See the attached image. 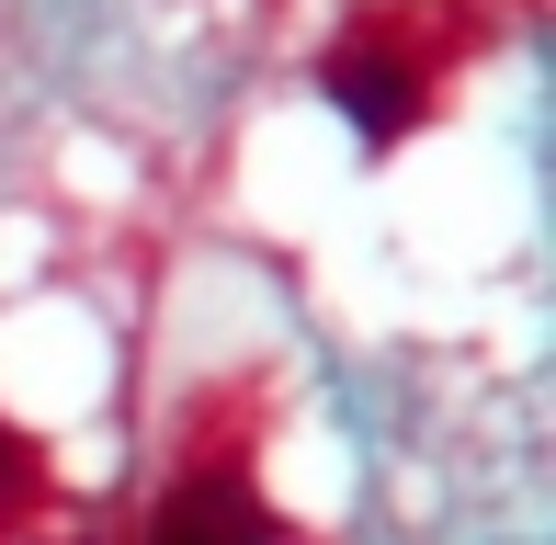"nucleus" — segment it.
Wrapping results in <instances>:
<instances>
[{
  "label": "nucleus",
  "mask_w": 556,
  "mask_h": 545,
  "mask_svg": "<svg viewBox=\"0 0 556 545\" xmlns=\"http://www.w3.org/2000/svg\"><path fill=\"white\" fill-rule=\"evenodd\" d=\"M160 545H273V511L227 478H193L182 500L160 511Z\"/></svg>",
  "instance_id": "1"
},
{
  "label": "nucleus",
  "mask_w": 556,
  "mask_h": 545,
  "mask_svg": "<svg viewBox=\"0 0 556 545\" xmlns=\"http://www.w3.org/2000/svg\"><path fill=\"white\" fill-rule=\"evenodd\" d=\"M23 478H35V443H23V432H0V489H23Z\"/></svg>",
  "instance_id": "3"
},
{
  "label": "nucleus",
  "mask_w": 556,
  "mask_h": 545,
  "mask_svg": "<svg viewBox=\"0 0 556 545\" xmlns=\"http://www.w3.org/2000/svg\"><path fill=\"white\" fill-rule=\"evenodd\" d=\"M330 91H341V114H352L375 148H397V137H409V114H420V80H409L397 58H341Z\"/></svg>",
  "instance_id": "2"
}]
</instances>
